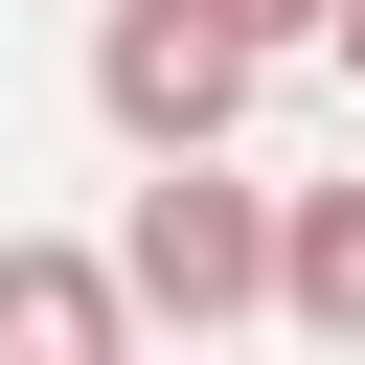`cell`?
<instances>
[{
  "mask_svg": "<svg viewBox=\"0 0 365 365\" xmlns=\"http://www.w3.org/2000/svg\"><path fill=\"white\" fill-rule=\"evenodd\" d=\"M251 91H274V68H251L205 0H91V114H114L137 160H228Z\"/></svg>",
  "mask_w": 365,
  "mask_h": 365,
  "instance_id": "2",
  "label": "cell"
},
{
  "mask_svg": "<svg viewBox=\"0 0 365 365\" xmlns=\"http://www.w3.org/2000/svg\"><path fill=\"white\" fill-rule=\"evenodd\" d=\"M274 319L319 365H365V160L342 182H274Z\"/></svg>",
  "mask_w": 365,
  "mask_h": 365,
  "instance_id": "4",
  "label": "cell"
},
{
  "mask_svg": "<svg viewBox=\"0 0 365 365\" xmlns=\"http://www.w3.org/2000/svg\"><path fill=\"white\" fill-rule=\"evenodd\" d=\"M205 23H228L251 68H297V46H342V0H205Z\"/></svg>",
  "mask_w": 365,
  "mask_h": 365,
  "instance_id": "5",
  "label": "cell"
},
{
  "mask_svg": "<svg viewBox=\"0 0 365 365\" xmlns=\"http://www.w3.org/2000/svg\"><path fill=\"white\" fill-rule=\"evenodd\" d=\"M0 365H160V342H137L114 251H68V228H0Z\"/></svg>",
  "mask_w": 365,
  "mask_h": 365,
  "instance_id": "3",
  "label": "cell"
},
{
  "mask_svg": "<svg viewBox=\"0 0 365 365\" xmlns=\"http://www.w3.org/2000/svg\"><path fill=\"white\" fill-rule=\"evenodd\" d=\"M91 251H114L137 342H228V319H274V182H251V160H137V205H114Z\"/></svg>",
  "mask_w": 365,
  "mask_h": 365,
  "instance_id": "1",
  "label": "cell"
}]
</instances>
